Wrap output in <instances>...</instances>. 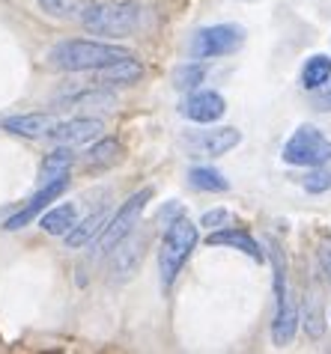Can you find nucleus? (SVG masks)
<instances>
[{
    "label": "nucleus",
    "mask_w": 331,
    "mask_h": 354,
    "mask_svg": "<svg viewBox=\"0 0 331 354\" xmlns=\"http://www.w3.org/2000/svg\"><path fill=\"white\" fill-rule=\"evenodd\" d=\"M134 57L129 48L96 42V39H66L48 51V66L60 72H99V68Z\"/></svg>",
    "instance_id": "obj_1"
},
{
    "label": "nucleus",
    "mask_w": 331,
    "mask_h": 354,
    "mask_svg": "<svg viewBox=\"0 0 331 354\" xmlns=\"http://www.w3.org/2000/svg\"><path fill=\"white\" fill-rule=\"evenodd\" d=\"M143 18H147V9L138 0H93L87 6L81 24L93 36L123 39V36L138 33L143 27Z\"/></svg>",
    "instance_id": "obj_2"
},
{
    "label": "nucleus",
    "mask_w": 331,
    "mask_h": 354,
    "mask_svg": "<svg viewBox=\"0 0 331 354\" xmlns=\"http://www.w3.org/2000/svg\"><path fill=\"white\" fill-rule=\"evenodd\" d=\"M197 226H194L185 214L173 218L164 230V239H161V248H159V274H161V286L170 289L177 283L182 265L188 262V257L197 248Z\"/></svg>",
    "instance_id": "obj_3"
},
{
    "label": "nucleus",
    "mask_w": 331,
    "mask_h": 354,
    "mask_svg": "<svg viewBox=\"0 0 331 354\" xmlns=\"http://www.w3.org/2000/svg\"><path fill=\"white\" fill-rule=\"evenodd\" d=\"M280 161L289 167H325L331 161V140L314 125H298L280 149Z\"/></svg>",
    "instance_id": "obj_4"
},
{
    "label": "nucleus",
    "mask_w": 331,
    "mask_h": 354,
    "mask_svg": "<svg viewBox=\"0 0 331 354\" xmlns=\"http://www.w3.org/2000/svg\"><path fill=\"white\" fill-rule=\"evenodd\" d=\"M245 45V27L242 24H212V27H200L191 36L188 54L194 60H218V57H230L242 51Z\"/></svg>",
    "instance_id": "obj_5"
},
{
    "label": "nucleus",
    "mask_w": 331,
    "mask_h": 354,
    "mask_svg": "<svg viewBox=\"0 0 331 354\" xmlns=\"http://www.w3.org/2000/svg\"><path fill=\"white\" fill-rule=\"evenodd\" d=\"M150 200H152V188H143L138 194H132L129 200H125L120 209H116V214L108 221V226H105L102 235H99V253H111L116 244H120L125 235H129L134 226H138L141 214H143V209H147Z\"/></svg>",
    "instance_id": "obj_6"
},
{
    "label": "nucleus",
    "mask_w": 331,
    "mask_h": 354,
    "mask_svg": "<svg viewBox=\"0 0 331 354\" xmlns=\"http://www.w3.org/2000/svg\"><path fill=\"white\" fill-rule=\"evenodd\" d=\"M66 188H69V176H63V179H54V182H45L42 188H39V191L30 196V200H27L21 209H18L12 218L3 223V230H6V232H18V230H24V226H30V223L39 218V214H42Z\"/></svg>",
    "instance_id": "obj_7"
},
{
    "label": "nucleus",
    "mask_w": 331,
    "mask_h": 354,
    "mask_svg": "<svg viewBox=\"0 0 331 354\" xmlns=\"http://www.w3.org/2000/svg\"><path fill=\"white\" fill-rule=\"evenodd\" d=\"M179 113L185 116V120L197 122V125H212V122L224 120V113H227V102H224V95L215 93V90H194L182 102Z\"/></svg>",
    "instance_id": "obj_8"
},
{
    "label": "nucleus",
    "mask_w": 331,
    "mask_h": 354,
    "mask_svg": "<svg viewBox=\"0 0 331 354\" xmlns=\"http://www.w3.org/2000/svg\"><path fill=\"white\" fill-rule=\"evenodd\" d=\"M105 125L102 120L93 116H75L66 122H54V129L48 131V140H54L57 146H81V143H93L96 137H102Z\"/></svg>",
    "instance_id": "obj_9"
},
{
    "label": "nucleus",
    "mask_w": 331,
    "mask_h": 354,
    "mask_svg": "<svg viewBox=\"0 0 331 354\" xmlns=\"http://www.w3.org/2000/svg\"><path fill=\"white\" fill-rule=\"evenodd\" d=\"M143 262V239L134 235V230L111 250V274L114 280H129L138 265Z\"/></svg>",
    "instance_id": "obj_10"
},
{
    "label": "nucleus",
    "mask_w": 331,
    "mask_h": 354,
    "mask_svg": "<svg viewBox=\"0 0 331 354\" xmlns=\"http://www.w3.org/2000/svg\"><path fill=\"white\" fill-rule=\"evenodd\" d=\"M206 244L209 248H233V250H242L248 253L254 262H262L266 259V253H262L260 241L251 235L248 230H236V226H221V230L209 232L206 235Z\"/></svg>",
    "instance_id": "obj_11"
},
{
    "label": "nucleus",
    "mask_w": 331,
    "mask_h": 354,
    "mask_svg": "<svg viewBox=\"0 0 331 354\" xmlns=\"http://www.w3.org/2000/svg\"><path fill=\"white\" fill-rule=\"evenodd\" d=\"M116 104V95L108 93V86H90V90H78L63 98H57L60 111H111Z\"/></svg>",
    "instance_id": "obj_12"
},
{
    "label": "nucleus",
    "mask_w": 331,
    "mask_h": 354,
    "mask_svg": "<svg viewBox=\"0 0 331 354\" xmlns=\"http://www.w3.org/2000/svg\"><path fill=\"white\" fill-rule=\"evenodd\" d=\"M54 116L51 113H18L9 116V120L0 122V129L6 134L15 137H27V140H39V137H48V131L54 129Z\"/></svg>",
    "instance_id": "obj_13"
},
{
    "label": "nucleus",
    "mask_w": 331,
    "mask_h": 354,
    "mask_svg": "<svg viewBox=\"0 0 331 354\" xmlns=\"http://www.w3.org/2000/svg\"><path fill=\"white\" fill-rule=\"evenodd\" d=\"M141 75H143V66L134 60V57H125V60L120 63H111V66H105L96 72V84L99 86H132V84H138L141 81Z\"/></svg>",
    "instance_id": "obj_14"
},
{
    "label": "nucleus",
    "mask_w": 331,
    "mask_h": 354,
    "mask_svg": "<svg viewBox=\"0 0 331 354\" xmlns=\"http://www.w3.org/2000/svg\"><path fill=\"white\" fill-rule=\"evenodd\" d=\"M296 328H298V310H296V301L293 298H284L280 304H275V322H271V342L278 348H284L293 342L296 337Z\"/></svg>",
    "instance_id": "obj_15"
},
{
    "label": "nucleus",
    "mask_w": 331,
    "mask_h": 354,
    "mask_svg": "<svg viewBox=\"0 0 331 354\" xmlns=\"http://www.w3.org/2000/svg\"><path fill=\"white\" fill-rule=\"evenodd\" d=\"M78 223V209L75 203H60L54 205V209H48L42 214V221H39V226L48 232V235H57V239H66Z\"/></svg>",
    "instance_id": "obj_16"
},
{
    "label": "nucleus",
    "mask_w": 331,
    "mask_h": 354,
    "mask_svg": "<svg viewBox=\"0 0 331 354\" xmlns=\"http://www.w3.org/2000/svg\"><path fill=\"white\" fill-rule=\"evenodd\" d=\"M203 155H209V158H221V155H227L230 149H236L242 143V131L239 129H212V131H203L197 137Z\"/></svg>",
    "instance_id": "obj_17"
},
{
    "label": "nucleus",
    "mask_w": 331,
    "mask_h": 354,
    "mask_svg": "<svg viewBox=\"0 0 331 354\" xmlns=\"http://www.w3.org/2000/svg\"><path fill=\"white\" fill-rule=\"evenodd\" d=\"M108 209H99V212H93L90 218H84L81 223H75V230L66 235V244H69L72 250H78V248H87L90 241H96L102 235V230L108 226Z\"/></svg>",
    "instance_id": "obj_18"
},
{
    "label": "nucleus",
    "mask_w": 331,
    "mask_h": 354,
    "mask_svg": "<svg viewBox=\"0 0 331 354\" xmlns=\"http://www.w3.org/2000/svg\"><path fill=\"white\" fill-rule=\"evenodd\" d=\"M72 167H75L72 146H57L54 152H48L45 158H42V167H39V185L54 182V179H63V176H69Z\"/></svg>",
    "instance_id": "obj_19"
},
{
    "label": "nucleus",
    "mask_w": 331,
    "mask_h": 354,
    "mask_svg": "<svg viewBox=\"0 0 331 354\" xmlns=\"http://www.w3.org/2000/svg\"><path fill=\"white\" fill-rule=\"evenodd\" d=\"M328 81H331V57H325V54L307 57L305 66H301V86L316 93V90H323Z\"/></svg>",
    "instance_id": "obj_20"
},
{
    "label": "nucleus",
    "mask_w": 331,
    "mask_h": 354,
    "mask_svg": "<svg viewBox=\"0 0 331 354\" xmlns=\"http://www.w3.org/2000/svg\"><path fill=\"white\" fill-rule=\"evenodd\" d=\"M93 0H39V9L60 21H81Z\"/></svg>",
    "instance_id": "obj_21"
},
{
    "label": "nucleus",
    "mask_w": 331,
    "mask_h": 354,
    "mask_svg": "<svg viewBox=\"0 0 331 354\" xmlns=\"http://www.w3.org/2000/svg\"><path fill=\"white\" fill-rule=\"evenodd\" d=\"M188 185L194 191H206V194L230 191V182L224 179V173L212 170V167H191V170H188Z\"/></svg>",
    "instance_id": "obj_22"
},
{
    "label": "nucleus",
    "mask_w": 331,
    "mask_h": 354,
    "mask_svg": "<svg viewBox=\"0 0 331 354\" xmlns=\"http://www.w3.org/2000/svg\"><path fill=\"white\" fill-rule=\"evenodd\" d=\"M203 77H206V66L197 60H188V63L173 68V86H177L179 93H194L203 84Z\"/></svg>",
    "instance_id": "obj_23"
},
{
    "label": "nucleus",
    "mask_w": 331,
    "mask_h": 354,
    "mask_svg": "<svg viewBox=\"0 0 331 354\" xmlns=\"http://www.w3.org/2000/svg\"><path fill=\"white\" fill-rule=\"evenodd\" d=\"M120 155H123V146H120V140H114V137H102L99 143L93 146L90 152H87V167H111V164H116L120 161Z\"/></svg>",
    "instance_id": "obj_24"
},
{
    "label": "nucleus",
    "mask_w": 331,
    "mask_h": 354,
    "mask_svg": "<svg viewBox=\"0 0 331 354\" xmlns=\"http://www.w3.org/2000/svg\"><path fill=\"white\" fill-rule=\"evenodd\" d=\"M305 310H307V316H305V330H307V337H323V330H325V316H323V307H319V298L316 295H310V298L305 301Z\"/></svg>",
    "instance_id": "obj_25"
},
{
    "label": "nucleus",
    "mask_w": 331,
    "mask_h": 354,
    "mask_svg": "<svg viewBox=\"0 0 331 354\" xmlns=\"http://www.w3.org/2000/svg\"><path fill=\"white\" fill-rule=\"evenodd\" d=\"M301 185H305L307 194H325L331 191V173L323 170V167H307V176Z\"/></svg>",
    "instance_id": "obj_26"
},
{
    "label": "nucleus",
    "mask_w": 331,
    "mask_h": 354,
    "mask_svg": "<svg viewBox=\"0 0 331 354\" xmlns=\"http://www.w3.org/2000/svg\"><path fill=\"white\" fill-rule=\"evenodd\" d=\"M316 259H319V268H323L325 280L331 283V239H328V235H325L323 241H319V248H316Z\"/></svg>",
    "instance_id": "obj_27"
},
{
    "label": "nucleus",
    "mask_w": 331,
    "mask_h": 354,
    "mask_svg": "<svg viewBox=\"0 0 331 354\" xmlns=\"http://www.w3.org/2000/svg\"><path fill=\"white\" fill-rule=\"evenodd\" d=\"M227 221H230V212L227 209H212V212H206L203 214V226H209V230H221V226H227Z\"/></svg>",
    "instance_id": "obj_28"
},
{
    "label": "nucleus",
    "mask_w": 331,
    "mask_h": 354,
    "mask_svg": "<svg viewBox=\"0 0 331 354\" xmlns=\"http://www.w3.org/2000/svg\"><path fill=\"white\" fill-rule=\"evenodd\" d=\"M314 107H316V111H331V86H328V84L323 86V90H316Z\"/></svg>",
    "instance_id": "obj_29"
}]
</instances>
